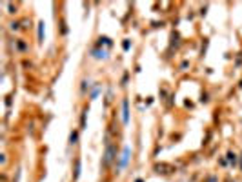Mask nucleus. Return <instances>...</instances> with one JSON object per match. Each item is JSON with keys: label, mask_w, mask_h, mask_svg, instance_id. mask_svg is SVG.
Returning a JSON list of instances; mask_svg holds the SVG:
<instances>
[{"label": "nucleus", "mask_w": 242, "mask_h": 182, "mask_svg": "<svg viewBox=\"0 0 242 182\" xmlns=\"http://www.w3.org/2000/svg\"><path fill=\"white\" fill-rule=\"evenodd\" d=\"M79 175H80V160H77V168H75V179H79Z\"/></svg>", "instance_id": "423d86ee"}, {"label": "nucleus", "mask_w": 242, "mask_h": 182, "mask_svg": "<svg viewBox=\"0 0 242 182\" xmlns=\"http://www.w3.org/2000/svg\"><path fill=\"white\" fill-rule=\"evenodd\" d=\"M127 157H129V148H126V149H124V157H122V166H126V162H127Z\"/></svg>", "instance_id": "39448f33"}, {"label": "nucleus", "mask_w": 242, "mask_h": 182, "mask_svg": "<svg viewBox=\"0 0 242 182\" xmlns=\"http://www.w3.org/2000/svg\"><path fill=\"white\" fill-rule=\"evenodd\" d=\"M115 160V149H113V144L111 142H107L106 144V155H104V164L106 166H109L111 162Z\"/></svg>", "instance_id": "f257e3e1"}, {"label": "nucleus", "mask_w": 242, "mask_h": 182, "mask_svg": "<svg viewBox=\"0 0 242 182\" xmlns=\"http://www.w3.org/2000/svg\"><path fill=\"white\" fill-rule=\"evenodd\" d=\"M122 107H124V124H127V120H129V111H127V100H124L122 102Z\"/></svg>", "instance_id": "7ed1b4c3"}, {"label": "nucleus", "mask_w": 242, "mask_h": 182, "mask_svg": "<svg viewBox=\"0 0 242 182\" xmlns=\"http://www.w3.org/2000/svg\"><path fill=\"white\" fill-rule=\"evenodd\" d=\"M77 140H79V133H77V131H73V133H71V137H69V144H77Z\"/></svg>", "instance_id": "20e7f679"}, {"label": "nucleus", "mask_w": 242, "mask_h": 182, "mask_svg": "<svg viewBox=\"0 0 242 182\" xmlns=\"http://www.w3.org/2000/svg\"><path fill=\"white\" fill-rule=\"evenodd\" d=\"M228 159H229V162H233V164L237 162V159H235V155H233V153H229V155H228Z\"/></svg>", "instance_id": "0eeeda50"}, {"label": "nucleus", "mask_w": 242, "mask_h": 182, "mask_svg": "<svg viewBox=\"0 0 242 182\" xmlns=\"http://www.w3.org/2000/svg\"><path fill=\"white\" fill-rule=\"evenodd\" d=\"M155 169H157L159 173H171V171H175V169H173L171 166H167V164H159Z\"/></svg>", "instance_id": "f03ea898"}]
</instances>
